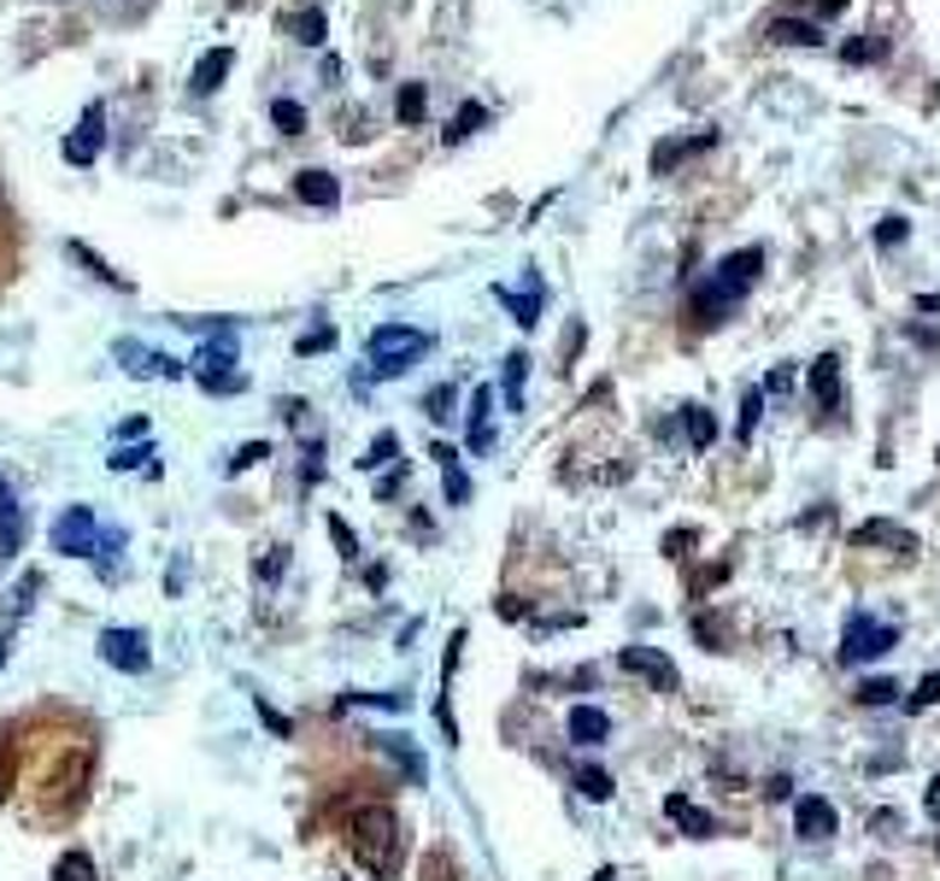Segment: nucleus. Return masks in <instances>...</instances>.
<instances>
[{"instance_id": "nucleus-1", "label": "nucleus", "mask_w": 940, "mask_h": 881, "mask_svg": "<svg viewBox=\"0 0 940 881\" xmlns=\"http://www.w3.org/2000/svg\"><path fill=\"white\" fill-rule=\"evenodd\" d=\"M759 277H764V248L723 253L718 264H711V277L688 289V323H693V330H711V323H723L734 306L747 300V289H752Z\"/></svg>"}, {"instance_id": "nucleus-2", "label": "nucleus", "mask_w": 940, "mask_h": 881, "mask_svg": "<svg viewBox=\"0 0 940 881\" xmlns=\"http://www.w3.org/2000/svg\"><path fill=\"white\" fill-rule=\"evenodd\" d=\"M347 840H353V858L371 875H394L400 864V823L388 805H359L353 823H347Z\"/></svg>"}, {"instance_id": "nucleus-3", "label": "nucleus", "mask_w": 940, "mask_h": 881, "mask_svg": "<svg viewBox=\"0 0 940 881\" xmlns=\"http://www.w3.org/2000/svg\"><path fill=\"white\" fill-rule=\"evenodd\" d=\"M189 371H194V382L207 388V394H241V388H248V377L236 371V323L200 341V353H194Z\"/></svg>"}, {"instance_id": "nucleus-4", "label": "nucleus", "mask_w": 940, "mask_h": 881, "mask_svg": "<svg viewBox=\"0 0 940 881\" xmlns=\"http://www.w3.org/2000/svg\"><path fill=\"white\" fill-rule=\"evenodd\" d=\"M429 353V336L412 330V323H382V330H371V371L377 377H400L412 371V359Z\"/></svg>"}, {"instance_id": "nucleus-5", "label": "nucleus", "mask_w": 940, "mask_h": 881, "mask_svg": "<svg viewBox=\"0 0 940 881\" xmlns=\"http://www.w3.org/2000/svg\"><path fill=\"white\" fill-rule=\"evenodd\" d=\"M899 641V629L893 623H882V618H870V611H858V618L847 623V634H841V664H864V659H882V652Z\"/></svg>"}, {"instance_id": "nucleus-6", "label": "nucleus", "mask_w": 940, "mask_h": 881, "mask_svg": "<svg viewBox=\"0 0 940 881\" xmlns=\"http://www.w3.org/2000/svg\"><path fill=\"white\" fill-rule=\"evenodd\" d=\"M107 541V529L94 523V511L89 505H71V511H59V523H53V547L59 552H71V559H94V547Z\"/></svg>"}, {"instance_id": "nucleus-7", "label": "nucleus", "mask_w": 940, "mask_h": 881, "mask_svg": "<svg viewBox=\"0 0 940 881\" xmlns=\"http://www.w3.org/2000/svg\"><path fill=\"white\" fill-rule=\"evenodd\" d=\"M100 659L124 675H141L153 664V652H148V634L141 629H100Z\"/></svg>"}, {"instance_id": "nucleus-8", "label": "nucleus", "mask_w": 940, "mask_h": 881, "mask_svg": "<svg viewBox=\"0 0 940 881\" xmlns=\"http://www.w3.org/2000/svg\"><path fill=\"white\" fill-rule=\"evenodd\" d=\"M100 148H107V107L94 100V107H83V118H77V130L66 136L59 153H66V166H94Z\"/></svg>"}, {"instance_id": "nucleus-9", "label": "nucleus", "mask_w": 940, "mask_h": 881, "mask_svg": "<svg viewBox=\"0 0 940 881\" xmlns=\"http://www.w3.org/2000/svg\"><path fill=\"white\" fill-rule=\"evenodd\" d=\"M618 664L629 675H641L652 693H677V664H670L659 647H618Z\"/></svg>"}, {"instance_id": "nucleus-10", "label": "nucleus", "mask_w": 940, "mask_h": 881, "mask_svg": "<svg viewBox=\"0 0 940 881\" xmlns=\"http://www.w3.org/2000/svg\"><path fill=\"white\" fill-rule=\"evenodd\" d=\"M112 353L124 359V371H130V377H171V382L182 377V364H177V359L153 353V347H141V341H130V336H124V341H112Z\"/></svg>"}, {"instance_id": "nucleus-11", "label": "nucleus", "mask_w": 940, "mask_h": 881, "mask_svg": "<svg viewBox=\"0 0 940 881\" xmlns=\"http://www.w3.org/2000/svg\"><path fill=\"white\" fill-rule=\"evenodd\" d=\"M811 406L817 412H841V359L834 353L811 359Z\"/></svg>"}, {"instance_id": "nucleus-12", "label": "nucleus", "mask_w": 940, "mask_h": 881, "mask_svg": "<svg viewBox=\"0 0 940 881\" xmlns=\"http://www.w3.org/2000/svg\"><path fill=\"white\" fill-rule=\"evenodd\" d=\"M664 817H670V823H677L688 840H711V834H718V817H706L688 793H670V799H664Z\"/></svg>"}, {"instance_id": "nucleus-13", "label": "nucleus", "mask_w": 940, "mask_h": 881, "mask_svg": "<svg viewBox=\"0 0 940 881\" xmlns=\"http://www.w3.org/2000/svg\"><path fill=\"white\" fill-rule=\"evenodd\" d=\"M793 829H800V840H829L834 834V805L829 799L806 793L800 805H793Z\"/></svg>"}, {"instance_id": "nucleus-14", "label": "nucleus", "mask_w": 940, "mask_h": 881, "mask_svg": "<svg viewBox=\"0 0 940 881\" xmlns=\"http://www.w3.org/2000/svg\"><path fill=\"white\" fill-rule=\"evenodd\" d=\"M564 729H570V741H577V747H606L611 741V717L600 705H577Z\"/></svg>"}, {"instance_id": "nucleus-15", "label": "nucleus", "mask_w": 940, "mask_h": 881, "mask_svg": "<svg viewBox=\"0 0 940 881\" xmlns=\"http://www.w3.org/2000/svg\"><path fill=\"white\" fill-rule=\"evenodd\" d=\"M230 71H236V53H230V48H212V53H200V66H194V77H189V89H194V94H218Z\"/></svg>"}, {"instance_id": "nucleus-16", "label": "nucleus", "mask_w": 940, "mask_h": 881, "mask_svg": "<svg viewBox=\"0 0 940 881\" xmlns=\"http://www.w3.org/2000/svg\"><path fill=\"white\" fill-rule=\"evenodd\" d=\"M494 388H477V394H470V453H488V447H494Z\"/></svg>"}, {"instance_id": "nucleus-17", "label": "nucleus", "mask_w": 940, "mask_h": 881, "mask_svg": "<svg viewBox=\"0 0 940 881\" xmlns=\"http://www.w3.org/2000/svg\"><path fill=\"white\" fill-rule=\"evenodd\" d=\"M764 36H770V42H782V48H817V42H823L817 18H770Z\"/></svg>"}, {"instance_id": "nucleus-18", "label": "nucleus", "mask_w": 940, "mask_h": 881, "mask_svg": "<svg viewBox=\"0 0 940 881\" xmlns=\"http://www.w3.org/2000/svg\"><path fill=\"white\" fill-rule=\"evenodd\" d=\"M294 194L306 200V207L323 212V207H336V200H341V182H336L330 171H300V177H294Z\"/></svg>"}, {"instance_id": "nucleus-19", "label": "nucleus", "mask_w": 940, "mask_h": 881, "mask_svg": "<svg viewBox=\"0 0 940 881\" xmlns=\"http://www.w3.org/2000/svg\"><path fill=\"white\" fill-rule=\"evenodd\" d=\"M429 459L441 464V488H447V505H464V500H470V477L459 470V453H453V447H429Z\"/></svg>"}, {"instance_id": "nucleus-20", "label": "nucleus", "mask_w": 940, "mask_h": 881, "mask_svg": "<svg viewBox=\"0 0 940 881\" xmlns=\"http://www.w3.org/2000/svg\"><path fill=\"white\" fill-rule=\"evenodd\" d=\"M18 541H24V511H18L12 488L0 482V559H12V552H18Z\"/></svg>"}, {"instance_id": "nucleus-21", "label": "nucleus", "mask_w": 940, "mask_h": 881, "mask_svg": "<svg viewBox=\"0 0 940 881\" xmlns=\"http://www.w3.org/2000/svg\"><path fill=\"white\" fill-rule=\"evenodd\" d=\"M711 141H718L711 130H706V136H693V141H659V148H652V171H659V177H664V171H677L688 153H706Z\"/></svg>"}, {"instance_id": "nucleus-22", "label": "nucleus", "mask_w": 940, "mask_h": 881, "mask_svg": "<svg viewBox=\"0 0 940 881\" xmlns=\"http://www.w3.org/2000/svg\"><path fill=\"white\" fill-rule=\"evenodd\" d=\"M289 36H294L300 48H323V42H330V18H323L318 7H300V12L289 18Z\"/></svg>"}, {"instance_id": "nucleus-23", "label": "nucleus", "mask_w": 940, "mask_h": 881, "mask_svg": "<svg viewBox=\"0 0 940 881\" xmlns=\"http://www.w3.org/2000/svg\"><path fill=\"white\" fill-rule=\"evenodd\" d=\"M423 112H429V89H423V83H400L394 118H400V124H423Z\"/></svg>"}, {"instance_id": "nucleus-24", "label": "nucleus", "mask_w": 940, "mask_h": 881, "mask_svg": "<svg viewBox=\"0 0 940 881\" xmlns=\"http://www.w3.org/2000/svg\"><path fill=\"white\" fill-rule=\"evenodd\" d=\"M482 124H488V107H482V100H464V107L453 112V124H447V141L459 148V141H464V136H477Z\"/></svg>"}, {"instance_id": "nucleus-25", "label": "nucleus", "mask_w": 940, "mask_h": 881, "mask_svg": "<svg viewBox=\"0 0 940 881\" xmlns=\"http://www.w3.org/2000/svg\"><path fill=\"white\" fill-rule=\"evenodd\" d=\"M382 752L406 770V782H423V758L412 752V741H406V734H382Z\"/></svg>"}, {"instance_id": "nucleus-26", "label": "nucleus", "mask_w": 940, "mask_h": 881, "mask_svg": "<svg viewBox=\"0 0 940 881\" xmlns=\"http://www.w3.org/2000/svg\"><path fill=\"white\" fill-rule=\"evenodd\" d=\"M682 429H688L693 447H711V441H718V418H711L706 406H682Z\"/></svg>"}, {"instance_id": "nucleus-27", "label": "nucleus", "mask_w": 940, "mask_h": 881, "mask_svg": "<svg viewBox=\"0 0 940 881\" xmlns=\"http://www.w3.org/2000/svg\"><path fill=\"white\" fill-rule=\"evenodd\" d=\"M852 541H858V547H906V552H911V535H906V529H893V523H882V518L864 523Z\"/></svg>"}, {"instance_id": "nucleus-28", "label": "nucleus", "mask_w": 940, "mask_h": 881, "mask_svg": "<svg viewBox=\"0 0 940 881\" xmlns=\"http://www.w3.org/2000/svg\"><path fill=\"white\" fill-rule=\"evenodd\" d=\"M500 300H506V306H512V312H518V323H523V330H529V323L541 318V282H536V277H529V294H512V289H500Z\"/></svg>"}, {"instance_id": "nucleus-29", "label": "nucleus", "mask_w": 940, "mask_h": 881, "mask_svg": "<svg viewBox=\"0 0 940 881\" xmlns=\"http://www.w3.org/2000/svg\"><path fill=\"white\" fill-rule=\"evenodd\" d=\"M53 881H100V875H94V858H89V852H66V858L53 864Z\"/></svg>"}, {"instance_id": "nucleus-30", "label": "nucleus", "mask_w": 940, "mask_h": 881, "mask_svg": "<svg viewBox=\"0 0 940 881\" xmlns=\"http://www.w3.org/2000/svg\"><path fill=\"white\" fill-rule=\"evenodd\" d=\"M271 124L282 136H300L306 130V107H300V100H271Z\"/></svg>"}, {"instance_id": "nucleus-31", "label": "nucleus", "mask_w": 940, "mask_h": 881, "mask_svg": "<svg viewBox=\"0 0 940 881\" xmlns=\"http://www.w3.org/2000/svg\"><path fill=\"white\" fill-rule=\"evenodd\" d=\"M523 377H529V359L512 353L506 359V406H512V412H523Z\"/></svg>"}, {"instance_id": "nucleus-32", "label": "nucleus", "mask_w": 940, "mask_h": 881, "mask_svg": "<svg viewBox=\"0 0 940 881\" xmlns=\"http://www.w3.org/2000/svg\"><path fill=\"white\" fill-rule=\"evenodd\" d=\"M71 259H77V264H89V271H94L100 282H112V289H130V282H124V277H118V271H112V264H107V259H100V253H89V248H83V241H71Z\"/></svg>"}, {"instance_id": "nucleus-33", "label": "nucleus", "mask_w": 940, "mask_h": 881, "mask_svg": "<svg viewBox=\"0 0 940 881\" xmlns=\"http://www.w3.org/2000/svg\"><path fill=\"white\" fill-rule=\"evenodd\" d=\"M394 453H400V436H394V429H388V436H377L371 447H364V470H382V464H394Z\"/></svg>"}, {"instance_id": "nucleus-34", "label": "nucleus", "mask_w": 940, "mask_h": 881, "mask_svg": "<svg viewBox=\"0 0 940 881\" xmlns=\"http://www.w3.org/2000/svg\"><path fill=\"white\" fill-rule=\"evenodd\" d=\"M577 793H582V799H611V775H606L600 764H582V770H577Z\"/></svg>"}, {"instance_id": "nucleus-35", "label": "nucleus", "mask_w": 940, "mask_h": 881, "mask_svg": "<svg viewBox=\"0 0 940 881\" xmlns=\"http://www.w3.org/2000/svg\"><path fill=\"white\" fill-rule=\"evenodd\" d=\"M906 236H911V223L899 218V212H888L882 223H876V248H882V253H893V248H899V241H906Z\"/></svg>"}, {"instance_id": "nucleus-36", "label": "nucleus", "mask_w": 940, "mask_h": 881, "mask_svg": "<svg viewBox=\"0 0 940 881\" xmlns=\"http://www.w3.org/2000/svg\"><path fill=\"white\" fill-rule=\"evenodd\" d=\"M899 682H888V675H870V682H858V705H893Z\"/></svg>"}, {"instance_id": "nucleus-37", "label": "nucleus", "mask_w": 940, "mask_h": 881, "mask_svg": "<svg viewBox=\"0 0 940 881\" xmlns=\"http://www.w3.org/2000/svg\"><path fill=\"white\" fill-rule=\"evenodd\" d=\"M759 412H764V388H747V400H741V429H734L741 441H752V423H759Z\"/></svg>"}, {"instance_id": "nucleus-38", "label": "nucleus", "mask_w": 940, "mask_h": 881, "mask_svg": "<svg viewBox=\"0 0 940 881\" xmlns=\"http://www.w3.org/2000/svg\"><path fill=\"white\" fill-rule=\"evenodd\" d=\"M423 412L436 418V423H447V418H453V388H429V394H423Z\"/></svg>"}, {"instance_id": "nucleus-39", "label": "nucleus", "mask_w": 940, "mask_h": 881, "mask_svg": "<svg viewBox=\"0 0 940 881\" xmlns=\"http://www.w3.org/2000/svg\"><path fill=\"white\" fill-rule=\"evenodd\" d=\"M888 48L882 42H858V36H852V42L841 48V59H847V66H870V59H882Z\"/></svg>"}, {"instance_id": "nucleus-40", "label": "nucleus", "mask_w": 940, "mask_h": 881, "mask_svg": "<svg viewBox=\"0 0 940 881\" xmlns=\"http://www.w3.org/2000/svg\"><path fill=\"white\" fill-rule=\"evenodd\" d=\"M940 700V670H929L923 682H917V693H911V711H923V705H934Z\"/></svg>"}, {"instance_id": "nucleus-41", "label": "nucleus", "mask_w": 940, "mask_h": 881, "mask_svg": "<svg viewBox=\"0 0 940 881\" xmlns=\"http://www.w3.org/2000/svg\"><path fill=\"white\" fill-rule=\"evenodd\" d=\"M330 341H336V330H323V323H318V330H306V336H300V353H323Z\"/></svg>"}, {"instance_id": "nucleus-42", "label": "nucleus", "mask_w": 940, "mask_h": 881, "mask_svg": "<svg viewBox=\"0 0 940 881\" xmlns=\"http://www.w3.org/2000/svg\"><path fill=\"white\" fill-rule=\"evenodd\" d=\"M141 459H153V453H148V447H141V453H136V447H118V453H112L107 464H112V470H136Z\"/></svg>"}, {"instance_id": "nucleus-43", "label": "nucleus", "mask_w": 940, "mask_h": 881, "mask_svg": "<svg viewBox=\"0 0 940 881\" xmlns=\"http://www.w3.org/2000/svg\"><path fill=\"white\" fill-rule=\"evenodd\" d=\"M264 453H271V447H264V441H248V447H241V453L230 459V470H248V464H259Z\"/></svg>"}, {"instance_id": "nucleus-44", "label": "nucleus", "mask_w": 940, "mask_h": 881, "mask_svg": "<svg viewBox=\"0 0 940 881\" xmlns=\"http://www.w3.org/2000/svg\"><path fill=\"white\" fill-rule=\"evenodd\" d=\"M330 535H336V547L347 552V559H353V547H359V541H353V529H347L341 518H330Z\"/></svg>"}, {"instance_id": "nucleus-45", "label": "nucleus", "mask_w": 940, "mask_h": 881, "mask_svg": "<svg viewBox=\"0 0 940 881\" xmlns=\"http://www.w3.org/2000/svg\"><path fill=\"white\" fill-rule=\"evenodd\" d=\"M259 717H264V729H271V734H289V717H282V711H271L264 700H259Z\"/></svg>"}, {"instance_id": "nucleus-46", "label": "nucleus", "mask_w": 940, "mask_h": 881, "mask_svg": "<svg viewBox=\"0 0 940 881\" xmlns=\"http://www.w3.org/2000/svg\"><path fill=\"white\" fill-rule=\"evenodd\" d=\"M793 388V371H770V382H764V394H788Z\"/></svg>"}, {"instance_id": "nucleus-47", "label": "nucleus", "mask_w": 940, "mask_h": 881, "mask_svg": "<svg viewBox=\"0 0 940 881\" xmlns=\"http://www.w3.org/2000/svg\"><path fill=\"white\" fill-rule=\"evenodd\" d=\"M788 793H793L788 775H770V782H764V799H788Z\"/></svg>"}, {"instance_id": "nucleus-48", "label": "nucleus", "mask_w": 940, "mask_h": 881, "mask_svg": "<svg viewBox=\"0 0 940 881\" xmlns=\"http://www.w3.org/2000/svg\"><path fill=\"white\" fill-rule=\"evenodd\" d=\"M923 811H929L934 823H940V775H934V782H929V793H923Z\"/></svg>"}, {"instance_id": "nucleus-49", "label": "nucleus", "mask_w": 940, "mask_h": 881, "mask_svg": "<svg viewBox=\"0 0 940 881\" xmlns=\"http://www.w3.org/2000/svg\"><path fill=\"white\" fill-rule=\"evenodd\" d=\"M7 788H12V764H7V747H0V799H7Z\"/></svg>"}, {"instance_id": "nucleus-50", "label": "nucleus", "mask_w": 940, "mask_h": 881, "mask_svg": "<svg viewBox=\"0 0 940 881\" xmlns=\"http://www.w3.org/2000/svg\"><path fill=\"white\" fill-rule=\"evenodd\" d=\"M817 12H823V18H834V12H847V0H817Z\"/></svg>"}, {"instance_id": "nucleus-51", "label": "nucleus", "mask_w": 940, "mask_h": 881, "mask_svg": "<svg viewBox=\"0 0 940 881\" xmlns=\"http://www.w3.org/2000/svg\"><path fill=\"white\" fill-rule=\"evenodd\" d=\"M7 652H12V641H7V634H0V664H7Z\"/></svg>"}]
</instances>
